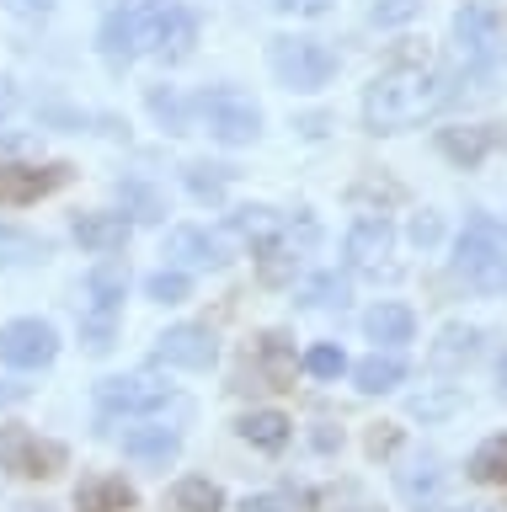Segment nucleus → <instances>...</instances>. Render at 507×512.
Instances as JSON below:
<instances>
[{
    "instance_id": "nucleus-10",
    "label": "nucleus",
    "mask_w": 507,
    "mask_h": 512,
    "mask_svg": "<svg viewBox=\"0 0 507 512\" xmlns=\"http://www.w3.org/2000/svg\"><path fill=\"white\" fill-rule=\"evenodd\" d=\"M502 144L497 123H459V128H438V150L454 160V166H481V160Z\"/></svg>"
},
{
    "instance_id": "nucleus-44",
    "label": "nucleus",
    "mask_w": 507,
    "mask_h": 512,
    "mask_svg": "<svg viewBox=\"0 0 507 512\" xmlns=\"http://www.w3.org/2000/svg\"><path fill=\"white\" fill-rule=\"evenodd\" d=\"M241 512H289V507H283L278 496H246V507H241Z\"/></svg>"
},
{
    "instance_id": "nucleus-22",
    "label": "nucleus",
    "mask_w": 507,
    "mask_h": 512,
    "mask_svg": "<svg viewBox=\"0 0 507 512\" xmlns=\"http://www.w3.org/2000/svg\"><path fill=\"white\" fill-rule=\"evenodd\" d=\"M171 507L177 512H219L225 507V491H219L209 475H182L177 486H171Z\"/></svg>"
},
{
    "instance_id": "nucleus-27",
    "label": "nucleus",
    "mask_w": 507,
    "mask_h": 512,
    "mask_svg": "<svg viewBox=\"0 0 507 512\" xmlns=\"http://www.w3.org/2000/svg\"><path fill=\"white\" fill-rule=\"evenodd\" d=\"M230 235H241V240H273L278 235V214L273 208H262V203H246V208H230Z\"/></svg>"
},
{
    "instance_id": "nucleus-47",
    "label": "nucleus",
    "mask_w": 507,
    "mask_h": 512,
    "mask_svg": "<svg viewBox=\"0 0 507 512\" xmlns=\"http://www.w3.org/2000/svg\"><path fill=\"white\" fill-rule=\"evenodd\" d=\"M497 395L507 400V352H502V363H497Z\"/></svg>"
},
{
    "instance_id": "nucleus-26",
    "label": "nucleus",
    "mask_w": 507,
    "mask_h": 512,
    "mask_svg": "<svg viewBox=\"0 0 507 512\" xmlns=\"http://www.w3.org/2000/svg\"><path fill=\"white\" fill-rule=\"evenodd\" d=\"M395 486H401L406 502H433V496L443 491L438 459H422V464H411V470H401V475H395Z\"/></svg>"
},
{
    "instance_id": "nucleus-21",
    "label": "nucleus",
    "mask_w": 507,
    "mask_h": 512,
    "mask_svg": "<svg viewBox=\"0 0 507 512\" xmlns=\"http://www.w3.org/2000/svg\"><path fill=\"white\" fill-rule=\"evenodd\" d=\"M363 331L374 336V342H411V331H417V315L406 310V304H374L369 315H363Z\"/></svg>"
},
{
    "instance_id": "nucleus-39",
    "label": "nucleus",
    "mask_w": 507,
    "mask_h": 512,
    "mask_svg": "<svg viewBox=\"0 0 507 512\" xmlns=\"http://www.w3.org/2000/svg\"><path fill=\"white\" fill-rule=\"evenodd\" d=\"M454 406H459L454 395H417V400H411V411H417V416H443V411H454Z\"/></svg>"
},
{
    "instance_id": "nucleus-31",
    "label": "nucleus",
    "mask_w": 507,
    "mask_h": 512,
    "mask_svg": "<svg viewBox=\"0 0 507 512\" xmlns=\"http://www.w3.org/2000/svg\"><path fill=\"white\" fill-rule=\"evenodd\" d=\"M262 363H267V379H273L278 390L294 379V363H289V336H283V331H267V336H262Z\"/></svg>"
},
{
    "instance_id": "nucleus-4",
    "label": "nucleus",
    "mask_w": 507,
    "mask_h": 512,
    "mask_svg": "<svg viewBox=\"0 0 507 512\" xmlns=\"http://www.w3.org/2000/svg\"><path fill=\"white\" fill-rule=\"evenodd\" d=\"M193 107H198L203 128H209L219 144H251L262 134V107L235 86H209Z\"/></svg>"
},
{
    "instance_id": "nucleus-6",
    "label": "nucleus",
    "mask_w": 507,
    "mask_h": 512,
    "mask_svg": "<svg viewBox=\"0 0 507 512\" xmlns=\"http://www.w3.org/2000/svg\"><path fill=\"white\" fill-rule=\"evenodd\" d=\"M59 352V336L49 320H11L0 326V363L6 368H49Z\"/></svg>"
},
{
    "instance_id": "nucleus-5",
    "label": "nucleus",
    "mask_w": 507,
    "mask_h": 512,
    "mask_svg": "<svg viewBox=\"0 0 507 512\" xmlns=\"http://www.w3.org/2000/svg\"><path fill=\"white\" fill-rule=\"evenodd\" d=\"M454 267H459V278H465L470 288H481V294H497V288H507V251L497 246L491 224H475V230L459 240Z\"/></svg>"
},
{
    "instance_id": "nucleus-12",
    "label": "nucleus",
    "mask_w": 507,
    "mask_h": 512,
    "mask_svg": "<svg viewBox=\"0 0 507 512\" xmlns=\"http://www.w3.org/2000/svg\"><path fill=\"white\" fill-rule=\"evenodd\" d=\"M134 486L123 475H86L75 486V512H129Z\"/></svg>"
},
{
    "instance_id": "nucleus-24",
    "label": "nucleus",
    "mask_w": 507,
    "mask_h": 512,
    "mask_svg": "<svg viewBox=\"0 0 507 512\" xmlns=\"http://www.w3.org/2000/svg\"><path fill=\"white\" fill-rule=\"evenodd\" d=\"M470 480H481V486H507V432L486 438L470 454Z\"/></svg>"
},
{
    "instance_id": "nucleus-11",
    "label": "nucleus",
    "mask_w": 507,
    "mask_h": 512,
    "mask_svg": "<svg viewBox=\"0 0 507 512\" xmlns=\"http://www.w3.org/2000/svg\"><path fill=\"white\" fill-rule=\"evenodd\" d=\"M166 256L182 267H225L230 262L225 246H219L209 230H193V224H177V230L166 235Z\"/></svg>"
},
{
    "instance_id": "nucleus-38",
    "label": "nucleus",
    "mask_w": 507,
    "mask_h": 512,
    "mask_svg": "<svg viewBox=\"0 0 507 512\" xmlns=\"http://www.w3.org/2000/svg\"><path fill=\"white\" fill-rule=\"evenodd\" d=\"M417 6H422V0H379V6H374V22H379V27L406 22V16H417Z\"/></svg>"
},
{
    "instance_id": "nucleus-16",
    "label": "nucleus",
    "mask_w": 507,
    "mask_h": 512,
    "mask_svg": "<svg viewBox=\"0 0 507 512\" xmlns=\"http://www.w3.org/2000/svg\"><path fill=\"white\" fill-rule=\"evenodd\" d=\"M177 448H182V438L171 427H129L123 432V454L139 464H166V459H177Z\"/></svg>"
},
{
    "instance_id": "nucleus-46",
    "label": "nucleus",
    "mask_w": 507,
    "mask_h": 512,
    "mask_svg": "<svg viewBox=\"0 0 507 512\" xmlns=\"http://www.w3.org/2000/svg\"><path fill=\"white\" fill-rule=\"evenodd\" d=\"M27 395V384H0V406H6V400H22Z\"/></svg>"
},
{
    "instance_id": "nucleus-13",
    "label": "nucleus",
    "mask_w": 507,
    "mask_h": 512,
    "mask_svg": "<svg viewBox=\"0 0 507 512\" xmlns=\"http://www.w3.org/2000/svg\"><path fill=\"white\" fill-rule=\"evenodd\" d=\"M395 246V230L390 219H358L353 230H347V262L353 267H379Z\"/></svg>"
},
{
    "instance_id": "nucleus-37",
    "label": "nucleus",
    "mask_w": 507,
    "mask_h": 512,
    "mask_svg": "<svg viewBox=\"0 0 507 512\" xmlns=\"http://www.w3.org/2000/svg\"><path fill=\"white\" fill-rule=\"evenodd\" d=\"M81 336H86V347H91V352H107V347H113V315L91 310V315L81 320Z\"/></svg>"
},
{
    "instance_id": "nucleus-43",
    "label": "nucleus",
    "mask_w": 507,
    "mask_h": 512,
    "mask_svg": "<svg viewBox=\"0 0 507 512\" xmlns=\"http://www.w3.org/2000/svg\"><path fill=\"white\" fill-rule=\"evenodd\" d=\"M331 0H278V11H305V16H321Z\"/></svg>"
},
{
    "instance_id": "nucleus-23",
    "label": "nucleus",
    "mask_w": 507,
    "mask_h": 512,
    "mask_svg": "<svg viewBox=\"0 0 507 512\" xmlns=\"http://www.w3.org/2000/svg\"><path fill=\"white\" fill-rule=\"evenodd\" d=\"M118 198H123V214H134L139 224H161V219H166V198H161L150 182H139V176H123V182H118Z\"/></svg>"
},
{
    "instance_id": "nucleus-18",
    "label": "nucleus",
    "mask_w": 507,
    "mask_h": 512,
    "mask_svg": "<svg viewBox=\"0 0 507 512\" xmlns=\"http://www.w3.org/2000/svg\"><path fill=\"white\" fill-rule=\"evenodd\" d=\"M353 379H358L363 395H385L406 379V358H395V352H369V358L353 368Z\"/></svg>"
},
{
    "instance_id": "nucleus-42",
    "label": "nucleus",
    "mask_w": 507,
    "mask_h": 512,
    "mask_svg": "<svg viewBox=\"0 0 507 512\" xmlns=\"http://www.w3.org/2000/svg\"><path fill=\"white\" fill-rule=\"evenodd\" d=\"M6 6L17 11V16H49V11H54V0H6Z\"/></svg>"
},
{
    "instance_id": "nucleus-20",
    "label": "nucleus",
    "mask_w": 507,
    "mask_h": 512,
    "mask_svg": "<svg viewBox=\"0 0 507 512\" xmlns=\"http://www.w3.org/2000/svg\"><path fill=\"white\" fill-rule=\"evenodd\" d=\"M235 432H241L246 443H257V448H267V454H273V448H283V443H289L294 422H289L283 411H246L241 422H235Z\"/></svg>"
},
{
    "instance_id": "nucleus-15",
    "label": "nucleus",
    "mask_w": 507,
    "mask_h": 512,
    "mask_svg": "<svg viewBox=\"0 0 507 512\" xmlns=\"http://www.w3.org/2000/svg\"><path fill=\"white\" fill-rule=\"evenodd\" d=\"M75 240H81L86 251H123V240H129V219L123 214H75Z\"/></svg>"
},
{
    "instance_id": "nucleus-28",
    "label": "nucleus",
    "mask_w": 507,
    "mask_h": 512,
    "mask_svg": "<svg viewBox=\"0 0 507 512\" xmlns=\"http://www.w3.org/2000/svg\"><path fill=\"white\" fill-rule=\"evenodd\" d=\"M182 182H187V192H193L198 203H225L230 171H225V166H203V160H193V166L182 171Z\"/></svg>"
},
{
    "instance_id": "nucleus-7",
    "label": "nucleus",
    "mask_w": 507,
    "mask_h": 512,
    "mask_svg": "<svg viewBox=\"0 0 507 512\" xmlns=\"http://www.w3.org/2000/svg\"><path fill=\"white\" fill-rule=\"evenodd\" d=\"M171 400V390L150 374H129V379H102L97 384V406L102 416H145V411H161Z\"/></svg>"
},
{
    "instance_id": "nucleus-8",
    "label": "nucleus",
    "mask_w": 507,
    "mask_h": 512,
    "mask_svg": "<svg viewBox=\"0 0 507 512\" xmlns=\"http://www.w3.org/2000/svg\"><path fill=\"white\" fill-rule=\"evenodd\" d=\"M65 160H49V166H0V208H22V203H38L49 198V192H59L70 182Z\"/></svg>"
},
{
    "instance_id": "nucleus-33",
    "label": "nucleus",
    "mask_w": 507,
    "mask_h": 512,
    "mask_svg": "<svg viewBox=\"0 0 507 512\" xmlns=\"http://www.w3.org/2000/svg\"><path fill=\"white\" fill-rule=\"evenodd\" d=\"M59 470H65V448H59L54 438H33L22 475H59Z\"/></svg>"
},
{
    "instance_id": "nucleus-40",
    "label": "nucleus",
    "mask_w": 507,
    "mask_h": 512,
    "mask_svg": "<svg viewBox=\"0 0 507 512\" xmlns=\"http://www.w3.org/2000/svg\"><path fill=\"white\" fill-rule=\"evenodd\" d=\"M411 240H417V246H433V240H438V219L433 214L411 219Z\"/></svg>"
},
{
    "instance_id": "nucleus-35",
    "label": "nucleus",
    "mask_w": 507,
    "mask_h": 512,
    "mask_svg": "<svg viewBox=\"0 0 507 512\" xmlns=\"http://www.w3.org/2000/svg\"><path fill=\"white\" fill-rule=\"evenodd\" d=\"M310 304H321V310H342V304H347V278L321 272V278L310 283Z\"/></svg>"
},
{
    "instance_id": "nucleus-45",
    "label": "nucleus",
    "mask_w": 507,
    "mask_h": 512,
    "mask_svg": "<svg viewBox=\"0 0 507 512\" xmlns=\"http://www.w3.org/2000/svg\"><path fill=\"white\" fill-rule=\"evenodd\" d=\"M342 443V432H331V427H315V448H337Z\"/></svg>"
},
{
    "instance_id": "nucleus-41",
    "label": "nucleus",
    "mask_w": 507,
    "mask_h": 512,
    "mask_svg": "<svg viewBox=\"0 0 507 512\" xmlns=\"http://www.w3.org/2000/svg\"><path fill=\"white\" fill-rule=\"evenodd\" d=\"M395 443H401V432H395V427H374L369 432V454H390Z\"/></svg>"
},
{
    "instance_id": "nucleus-30",
    "label": "nucleus",
    "mask_w": 507,
    "mask_h": 512,
    "mask_svg": "<svg viewBox=\"0 0 507 512\" xmlns=\"http://www.w3.org/2000/svg\"><path fill=\"white\" fill-rule=\"evenodd\" d=\"M145 294H150L155 304H182L187 294H193V283H187V272L161 267V272H150V278H145Z\"/></svg>"
},
{
    "instance_id": "nucleus-1",
    "label": "nucleus",
    "mask_w": 507,
    "mask_h": 512,
    "mask_svg": "<svg viewBox=\"0 0 507 512\" xmlns=\"http://www.w3.org/2000/svg\"><path fill=\"white\" fill-rule=\"evenodd\" d=\"M449 102V75L433 70V64H395V70L374 75L369 91H363V123L374 134H401V128L433 118V112Z\"/></svg>"
},
{
    "instance_id": "nucleus-36",
    "label": "nucleus",
    "mask_w": 507,
    "mask_h": 512,
    "mask_svg": "<svg viewBox=\"0 0 507 512\" xmlns=\"http://www.w3.org/2000/svg\"><path fill=\"white\" fill-rule=\"evenodd\" d=\"M305 368H310L315 379H337L342 368H347V358H342V347H326V342H321V347L305 352Z\"/></svg>"
},
{
    "instance_id": "nucleus-14",
    "label": "nucleus",
    "mask_w": 507,
    "mask_h": 512,
    "mask_svg": "<svg viewBox=\"0 0 507 512\" xmlns=\"http://www.w3.org/2000/svg\"><path fill=\"white\" fill-rule=\"evenodd\" d=\"M454 38L459 48H465V59H491V43H497V11H486V6H465L454 16Z\"/></svg>"
},
{
    "instance_id": "nucleus-19",
    "label": "nucleus",
    "mask_w": 507,
    "mask_h": 512,
    "mask_svg": "<svg viewBox=\"0 0 507 512\" xmlns=\"http://www.w3.org/2000/svg\"><path fill=\"white\" fill-rule=\"evenodd\" d=\"M123 288H129V267H123V262H102V267H91V278H86L91 310H102V315H118V304H123Z\"/></svg>"
},
{
    "instance_id": "nucleus-48",
    "label": "nucleus",
    "mask_w": 507,
    "mask_h": 512,
    "mask_svg": "<svg viewBox=\"0 0 507 512\" xmlns=\"http://www.w3.org/2000/svg\"><path fill=\"white\" fill-rule=\"evenodd\" d=\"M17 512H49V507H17Z\"/></svg>"
},
{
    "instance_id": "nucleus-29",
    "label": "nucleus",
    "mask_w": 507,
    "mask_h": 512,
    "mask_svg": "<svg viewBox=\"0 0 507 512\" xmlns=\"http://www.w3.org/2000/svg\"><path fill=\"white\" fill-rule=\"evenodd\" d=\"M150 112H155V123L166 128V134H187V102L171 86H150Z\"/></svg>"
},
{
    "instance_id": "nucleus-17",
    "label": "nucleus",
    "mask_w": 507,
    "mask_h": 512,
    "mask_svg": "<svg viewBox=\"0 0 507 512\" xmlns=\"http://www.w3.org/2000/svg\"><path fill=\"white\" fill-rule=\"evenodd\" d=\"M193 43H198V16L171 6L166 22H161V38H155V54H161L166 64H182L187 54H193Z\"/></svg>"
},
{
    "instance_id": "nucleus-9",
    "label": "nucleus",
    "mask_w": 507,
    "mask_h": 512,
    "mask_svg": "<svg viewBox=\"0 0 507 512\" xmlns=\"http://www.w3.org/2000/svg\"><path fill=\"white\" fill-rule=\"evenodd\" d=\"M155 358L171 363V368H214L219 342L203 326H171V331L155 336Z\"/></svg>"
},
{
    "instance_id": "nucleus-3",
    "label": "nucleus",
    "mask_w": 507,
    "mask_h": 512,
    "mask_svg": "<svg viewBox=\"0 0 507 512\" xmlns=\"http://www.w3.org/2000/svg\"><path fill=\"white\" fill-rule=\"evenodd\" d=\"M267 64L289 91H321L337 75V54L315 38H273L267 43Z\"/></svg>"
},
{
    "instance_id": "nucleus-25",
    "label": "nucleus",
    "mask_w": 507,
    "mask_h": 512,
    "mask_svg": "<svg viewBox=\"0 0 507 512\" xmlns=\"http://www.w3.org/2000/svg\"><path fill=\"white\" fill-rule=\"evenodd\" d=\"M475 352H481V331L475 326H449L438 336V347H433V363L438 368H459V363H470Z\"/></svg>"
},
{
    "instance_id": "nucleus-2",
    "label": "nucleus",
    "mask_w": 507,
    "mask_h": 512,
    "mask_svg": "<svg viewBox=\"0 0 507 512\" xmlns=\"http://www.w3.org/2000/svg\"><path fill=\"white\" fill-rule=\"evenodd\" d=\"M171 0H123L118 11H107L102 22V59L123 70L134 64L139 54H155V38H161V22H166Z\"/></svg>"
},
{
    "instance_id": "nucleus-34",
    "label": "nucleus",
    "mask_w": 507,
    "mask_h": 512,
    "mask_svg": "<svg viewBox=\"0 0 507 512\" xmlns=\"http://www.w3.org/2000/svg\"><path fill=\"white\" fill-rule=\"evenodd\" d=\"M27 448H33V432H27V427H6V432H0V464H6V470L22 475Z\"/></svg>"
},
{
    "instance_id": "nucleus-32",
    "label": "nucleus",
    "mask_w": 507,
    "mask_h": 512,
    "mask_svg": "<svg viewBox=\"0 0 507 512\" xmlns=\"http://www.w3.org/2000/svg\"><path fill=\"white\" fill-rule=\"evenodd\" d=\"M257 272H262V283H289L294 272H299V251H289V246H273V240H267V251H262Z\"/></svg>"
}]
</instances>
